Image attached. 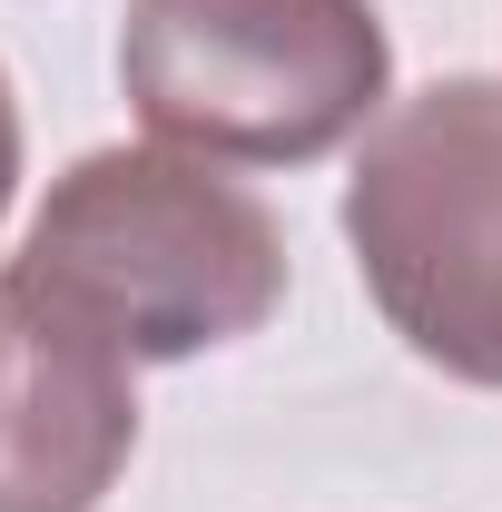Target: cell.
I'll return each instance as SVG.
<instances>
[{"instance_id": "cell-1", "label": "cell", "mask_w": 502, "mask_h": 512, "mask_svg": "<svg viewBox=\"0 0 502 512\" xmlns=\"http://www.w3.org/2000/svg\"><path fill=\"white\" fill-rule=\"evenodd\" d=\"M10 276L99 325L128 365H188L286 306V227L217 158L158 138L89 148L69 178H50Z\"/></svg>"}, {"instance_id": "cell-2", "label": "cell", "mask_w": 502, "mask_h": 512, "mask_svg": "<svg viewBox=\"0 0 502 512\" xmlns=\"http://www.w3.org/2000/svg\"><path fill=\"white\" fill-rule=\"evenodd\" d=\"M119 89L158 148L315 168L394 109L375 0H128Z\"/></svg>"}, {"instance_id": "cell-3", "label": "cell", "mask_w": 502, "mask_h": 512, "mask_svg": "<svg viewBox=\"0 0 502 512\" xmlns=\"http://www.w3.org/2000/svg\"><path fill=\"white\" fill-rule=\"evenodd\" d=\"M345 247L434 375L502 394V79H434L365 128Z\"/></svg>"}, {"instance_id": "cell-4", "label": "cell", "mask_w": 502, "mask_h": 512, "mask_svg": "<svg viewBox=\"0 0 502 512\" xmlns=\"http://www.w3.org/2000/svg\"><path fill=\"white\" fill-rule=\"evenodd\" d=\"M138 453V365L0 266V512H99Z\"/></svg>"}, {"instance_id": "cell-5", "label": "cell", "mask_w": 502, "mask_h": 512, "mask_svg": "<svg viewBox=\"0 0 502 512\" xmlns=\"http://www.w3.org/2000/svg\"><path fill=\"white\" fill-rule=\"evenodd\" d=\"M10 197H20V89L0 69V217H10Z\"/></svg>"}]
</instances>
